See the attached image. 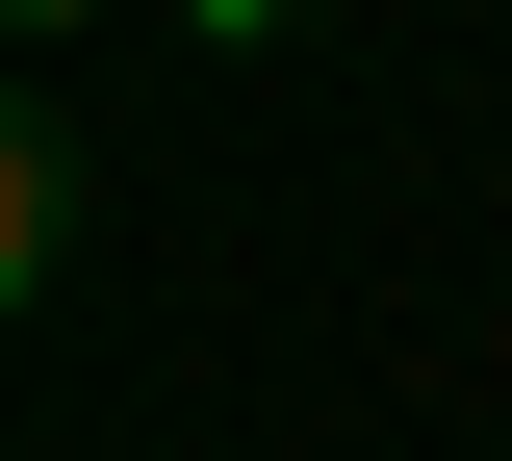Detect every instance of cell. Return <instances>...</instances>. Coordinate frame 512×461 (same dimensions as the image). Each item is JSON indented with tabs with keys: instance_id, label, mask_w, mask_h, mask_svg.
<instances>
[{
	"instance_id": "6da1fadb",
	"label": "cell",
	"mask_w": 512,
	"mask_h": 461,
	"mask_svg": "<svg viewBox=\"0 0 512 461\" xmlns=\"http://www.w3.org/2000/svg\"><path fill=\"white\" fill-rule=\"evenodd\" d=\"M52 282H77V129L0 103V308H52Z\"/></svg>"
},
{
	"instance_id": "7a4b0ae2",
	"label": "cell",
	"mask_w": 512,
	"mask_h": 461,
	"mask_svg": "<svg viewBox=\"0 0 512 461\" xmlns=\"http://www.w3.org/2000/svg\"><path fill=\"white\" fill-rule=\"evenodd\" d=\"M180 26H205V52H282V26H308V0H180Z\"/></svg>"
},
{
	"instance_id": "3957f363",
	"label": "cell",
	"mask_w": 512,
	"mask_h": 461,
	"mask_svg": "<svg viewBox=\"0 0 512 461\" xmlns=\"http://www.w3.org/2000/svg\"><path fill=\"white\" fill-rule=\"evenodd\" d=\"M0 26H26V52H52V26H77V0H0Z\"/></svg>"
}]
</instances>
